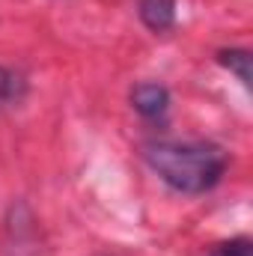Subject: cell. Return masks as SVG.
I'll list each match as a JSON object with an SVG mask.
<instances>
[{"label": "cell", "mask_w": 253, "mask_h": 256, "mask_svg": "<svg viewBox=\"0 0 253 256\" xmlns=\"http://www.w3.org/2000/svg\"><path fill=\"white\" fill-rule=\"evenodd\" d=\"M131 104L143 120L164 122V116L170 110V92L161 84H140V86L131 90Z\"/></svg>", "instance_id": "obj_2"}, {"label": "cell", "mask_w": 253, "mask_h": 256, "mask_svg": "<svg viewBox=\"0 0 253 256\" xmlns=\"http://www.w3.org/2000/svg\"><path fill=\"white\" fill-rule=\"evenodd\" d=\"M218 63L224 66V68H230L244 86H250V51H244V48L220 51V54H218Z\"/></svg>", "instance_id": "obj_5"}, {"label": "cell", "mask_w": 253, "mask_h": 256, "mask_svg": "<svg viewBox=\"0 0 253 256\" xmlns=\"http://www.w3.org/2000/svg\"><path fill=\"white\" fill-rule=\"evenodd\" d=\"M250 254H253L250 238L238 236V238H230V242H224V244L212 248V254H208V256H250Z\"/></svg>", "instance_id": "obj_6"}, {"label": "cell", "mask_w": 253, "mask_h": 256, "mask_svg": "<svg viewBox=\"0 0 253 256\" xmlns=\"http://www.w3.org/2000/svg\"><path fill=\"white\" fill-rule=\"evenodd\" d=\"M137 15L152 33H164L176 24V0H140Z\"/></svg>", "instance_id": "obj_3"}, {"label": "cell", "mask_w": 253, "mask_h": 256, "mask_svg": "<svg viewBox=\"0 0 253 256\" xmlns=\"http://www.w3.org/2000/svg\"><path fill=\"white\" fill-rule=\"evenodd\" d=\"M146 164L179 194L212 191L226 173V155L206 140H152L143 146Z\"/></svg>", "instance_id": "obj_1"}, {"label": "cell", "mask_w": 253, "mask_h": 256, "mask_svg": "<svg viewBox=\"0 0 253 256\" xmlns=\"http://www.w3.org/2000/svg\"><path fill=\"white\" fill-rule=\"evenodd\" d=\"M24 96H27V80H24L15 68L0 66V110L18 104Z\"/></svg>", "instance_id": "obj_4"}]
</instances>
